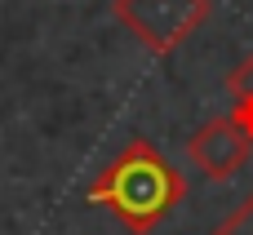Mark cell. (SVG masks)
I'll return each instance as SVG.
<instances>
[{
  "label": "cell",
  "instance_id": "6da1fadb",
  "mask_svg": "<svg viewBox=\"0 0 253 235\" xmlns=\"http://www.w3.org/2000/svg\"><path fill=\"white\" fill-rule=\"evenodd\" d=\"M84 196H89V204L107 209L129 235H151L182 204L187 178L156 142L138 138L111 156V164L93 178V187Z\"/></svg>",
  "mask_w": 253,
  "mask_h": 235
},
{
  "label": "cell",
  "instance_id": "7a4b0ae2",
  "mask_svg": "<svg viewBox=\"0 0 253 235\" xmlns=\"http://www.w3.org/2000/svg\"><path fill=\"white\" fill-rule=\"evenodd\" d=\"M116 18L151 49L173 53L209 18V0H116Z\"/></svg>",
  "mask_w": 253,
  "mask_h": 235
},
{
  "label": "cell",
  "instance_id": "3957f363",
  "mask_svg": "<svg viewBox=\"0 0 253 235\" xmlns=\"http://www.w3.org/2000/svg\"><path fill=\"white\" fill-rule=\"evenodd\" d=\"M187 156H191V164H196L205 178L227 182L231 173L245 169V160L253 156V138L231 120V116H218V120L200 124V129L187 138Z\"/></svg>",
  "mask_w": 253,
  "mask_h": 235
},
{
  "label": "cell",
  "instance_id": "277c9868",
  "mask_svg": "<svg viewBox=\"0 0 253 235\" xmlns=\"http://www.w3.org/2000/svg\"><path fill=\"white\" fill-rule=\"evenodd\" d=\"M209 235H253V196H245Z\"/></svg>",
  "mask_w": 253,
  "mask_h": 235
},
{
  "label": "cell",
  "instance_id": "5b68a950",
  "mask_svg": "<svg viewBox=\"0 0 253 235\" xmlns=\"http://www.w3.org/2000/svg\"><path fill=\"white\" fill-rule=\"evenodd\" d=\"M227 89H231V98H236V102H249V98H253V53H249V58H240V62L231 67Z\"/></svg>",
  "mask_w": 253,
  "mask_h": 235
},
{
  "label": "cell",
  "instance_id": "8992f818",
  "mask_svg": "<svg viewBox=\"0 0 253 235\" xmlns=\"http://www.w3.org/2000/svg\"><path fill=\"white\" fill-rule=\"evenodd\" d=\"M227 116H231V120H236V124H240V129H245V133L253 138V98H249V102H236Z\"/></svg>",
  "mask_w": 253,
  "mask_h": 235
}]
</instances>
